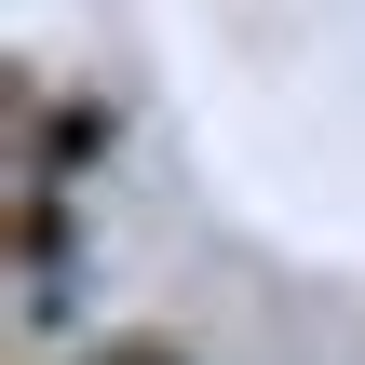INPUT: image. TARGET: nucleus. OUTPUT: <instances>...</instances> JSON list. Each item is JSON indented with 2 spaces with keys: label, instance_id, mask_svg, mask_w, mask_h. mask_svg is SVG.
I'll return each mask as SVG.
<instances>
[{
  "label": "nucleus",
  "instance_id": "f257e3e1",
  "mask_svg": "<svg viewBox=\"0 0 365 365\" xmlns=\"http://www.w3.org/2000/svg\"><path fill=\"white\" fill-rule=\"evenodd\" d=\"M95 365H176V339H149V325H135V339H95Z\"/></svg>",
  "mask_w": 365,
  "mask_h": 365
}]
</instances>
